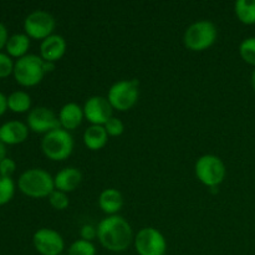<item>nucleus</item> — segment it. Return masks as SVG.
<instances>
[{"instance_id":"nucleus-1","label":"nucleus","mask_w":255,"mask_h":255,"mask_svg":"<svg viewBox=\"0 0 255 255\" xmlns=\"http://www.w3.org/2000/svg\"><path fill=\"white\" fill-rule=\"evenodd\" d=\"M97 239L105 249L114 253L125 252L133 241L128 222L121 216H109L97 226Z\"/></svg>"},{"instance_id":"nucleus-2","label":"nucleus","mask_w":255,"mask_h":255,"mask_svg":"<svg viewBox=\"0 0 255 255\" xmlns=\"http://www.w3.org/2000/svg\"><path fill=\"white\" fill-rule=\"evenodd\" d=\"M20 192L31 198H45L55 191L54 178L42 168H31L25 171L17 181Z\"/></svg>"},{"instance_id":"nucleus-3","label":"nucleus","mask_w":255,"mask_h":255,"mask_svg":"<svg viewBox=\"0 0 255 255\" xmlns=\"http://www.w3.org/2000/svg\"><path fill=\"white\" fill-rule=\"evenodd\" d=\"M218 30L208 20H199L187 27L183 36L184 46L191 51H204L216 42Z\"/></svg>"},{"instance_id":"nucleus-4","label":"nucleus","mask_w":255,"mask_h":255,"mask_svg":"<svg viewBox=\"0 0 255 255\" xmlns=\"http://www.w3.org/2000/svg\"><path fill=\"white\" fill-rule=\"evenodd\" d=\"M41 149L51 161H64L69 158L74 151V138L66 129H54L44 136Z\"/></svg>"},{"instance_id":"nucleus-5","label":"nucleus","mask_w":255,"mask_h":255,"mask_svg":"<svg viewBox=\"0 0 255 255\" xmlns=\"http://www.w3.org/2000/svg\"><path fill=\"white\" fill-rule=\"evenodd\" d=\"M197 178L204 186L216 188L226 178V164L218 156L214 154H204L199 157L194 166Z\"/></svg>"},{"instance_id":"nucleus-6","label":"nucleus","mask_w":255,"mask_h":255,"mask_svg":"<svg viewBox=\"0 0 255 255\" xmlns=\"http://www.w3.org/2000/svg\"><path fill=\"white\" fill-rule=\"evenodd\" d=\"M44 60L37 55H25L21 59H17L14 65V77L19 85L24 87L36 86L44 79Z\"/></svg>"},{"instance_id":"nucleus-7","label":"nucleus","mask_w":255,"mask_h":255,"mask_svg":"<svg viewBox=\"0 0 255 255\" xmlns=\"http://www.w3.org/2000/svg\"><path fill=\"white\" fill-rule=\"evenodd\" d=\"M138 81L137 80H122L112 85L107 94V100L112 109L117 111H128L138 100Z\"/></svg>"},{"instance_id":"nucleus-8","label":"nucleus","mask_w":255,"mask_h":255,"mask_svg":"<svg viewBox=\"0 0 255 255\" xmlns=\"http://www.w3.org/2000/svg\"><path fill=\"white\" fill-rule=\"evenodd\" d=\"M134 248L138 255H164L167 242L163 234L156 228H142L134 237Z\"/></svg>"},{"instance_id":"nucleus-9","label":"nucleus","mask_w":255,"mask_h":255,"mask_svg":"<svg viewBox=\"0 0 255 255\" xmlns=\"http://www.w3.org/2000/svg\"><path fill=\"white\" fill-rule=\"evenodd\" d=\"M54 16L45 10H35L30 12L24 21L25 34L36 40H45L52 35L55 29Z\"/></svg>"},{"instance_id":"nucleus-10","label":"nucleus","mask_w":255,"mask_h":255,"mask_svg":"<svg viewBox=\"0 0 255 255\" xmlns=\"http://www.w3.org/2000/svg\"><path fill=\"white\" fill-rule=\"evenodd\" d=\"M27 127L35 133H49L54 129L61 128L59 117L49 107L39 106L32 109L27 115Z\"/></svg>"},{"instance_id":"nucleus-11","label":"nucleus","mask_w":255,"mask_h":255,"mask_svg":"<svg viewBox=\"0 0 255 255\" xmlns=\"http://www.w3.org/2000/svg\"><path fill=\"white\" fill-rule=\"evenodd\" d=\"M32 243L37 253L41 255H61L65 248L61 234L50 228H41L35 232Z\"/></svg>"},{"instance_id":"nucleus-12","label":"nucleus","mask_w":255,"mask_h":255,"mask_svg":"<svg viewBox=\"0 0 255 255\" xmlns=\"http://www.w3.org/2000/svg\"><path fill=\"white\" fill-rule=\"evenodd\" d=\"M111 104L109 102L107 97L102 96H92L85 102L84 115L85 119L91 125H97V126H105L112 116Z\"/></svg>"},{"instance_id":"nucleus-13","label":"nucleus","mask_w":255,"mask_h":255,"mask_svg":"<svg viewBox=\"0 0 255 255\" xmlns=\"http://www.w3.org/2000/svg\"><path fill=\"white\" fill-rule=\"evenodd\" d=\"M66 52V41L61 35H50L40 45V57L44 61L56 62Z\"/></svg>"},{"instance_id":"nucleus-14","label":"nucleus","mask_w":255,"mask_h":255,"mask_svg":"<svg viewBox=\"0 0 255 255\" xmlns=\"http://www.w3.org/2000/svg\"><path fill=\"white\" fill-rule=\"evenodd\" d=\"M27 136L29 127L20 121H9L0 126V141L4 144L22 143Z\"/></svg>"},{"instance_id":"nucleus-15","label":"nucleus","mask_w":255,"mask_h":255,"mask_svg":"<svg viewBox=\"0 0 255 255\" xmlns=\"http://www.w3.org/2000/svg\"><path fill=\"white\" fill-rule=\"evenodd\" d=\"M81 181L82 173L79 169L75 167H66L57 172L56 176L54 177L55 189L64 192V193H70L80 186Z\"/></svg>"},{"instance_id":"nucleus-16","label":"nucleus","mask_w":255,"mask_h":255,"mask_svg":"<svg viewBox=\"0 0 255 255\" xmlns=\"http://www.w3.org/2000/svg\"><path fill=\"white\" fill-rule=\"evenodd\" d=\"M84 117V109L75 102H69V104L64 105L59 112V121L61 128L66 129V131L76 129L82 124Z\"/></svg>"},{"instance_id":"nucleus-17","label":"nucleus","mask_w":255,"mask_h":255,"mask_svg":"<svg viewBox=\"0 0 255 255\" xmlns=\"http://www.w3.org/2000/svg\"><path fill=\"white\" fill-rule=\"evenodd\" d=\"M99 206L107 216H116L124 206V197L115 188L104 189L99 197Z\"/></svg>"},{"instance_id":"nucleus-18","label":"nucleus","mask_w":255,"mask_h":255,"mask_svg":"<svg viewBox=\"0 0 255 255\" xmlns=\"http://www.w3.org/2000/svg\"><path fill=\"white\" fill-rule=\"evenodd\" d=\"M109 141V134L104 126L91 125L84 133V143L91 151H99L104 148Z\"/></svg>"},{"instance_id":"nucleus-19","label":"nucleus","mask_w":255,"mask_h":255,"mask_svg":"<svg viewBox=\"0 0 255 255\" xmlns=\"http://www.w3.org/2000/svg\"><path fill=\"white\" fill-rule=\"evenodd\" d=\"M6 51L10 56L21 59L27 55L30 47V37L26 34H15L9 37L6 42Z\"/></svg>"},{"instance_id":"nucleus-20","label":"nucleus","mask_w":255,"mask_h":255,"mask_svg":"<svg viewBox=\"0 0 255 255\" xmlns=\"http://www.w3.org/2000/svg\"><path fill=\"white\" fill-rule=\"evenodd\" d=\"M234 11L243 24H255V0H238L234 5Z\"/></svg>"},{"instance_id":"nucleus-21","label":"nucleus","mask_w":255,"mask_h":255,"mask_svg":"<svg viewBox=\"0 0 255 255\" xmlns=\"http://www.w3.org/2000/svg\"><path fill=\"white\" fill-rule=\"evenodd\" d=\"M31 107V99L25 91H15L7 97V109L15 114H24Z\"/></svg>"},{"instance_id":"nucleus-22","label":"nucleus","mask_w":255,"mask_h":255,"mask_svg":"<svg viewBox=\"0 0 255 255\" xmlns=\"http://www.w3.org/2000/svg\"><path fill=\"white\" fill-rule=\"evenodd\" d=\"M239 54L247 64L255 66V36L247 37L239 46Z\"/></svg>"},{"instance_id":"nucleus-23","label":"nucleus","mask_w":255,"mask_h":255,"mask_svg":"<svg viewBox=\"0 0 255 255\" xmlns=\"http://www.w3.org/2000/svg\"><path fill=\"white\" fill-rule=\"evenodd\" d=\"M15 193V184L9 177L0 176V206L9 203Z\"/></svg>"},{"instance_id":"nucleus-24","label":"nucleus","mask_w":255,"mask_h":255,"mask_svg":"<svg viewBox=\"0 0 255 255\" xmlns=\"http://www.w3.org/2000/svg\"><path fill=\"white\" fill-rule=\"evenodd\" d=\"M69 255H96V247L92 242L79 239L70 246Z\"/></svg>"},{"instance_id":"nucleus-25","label":"nucleus","mask_w":255,"mask_h":255,"mask_svg":"<svg viewBox=\"0 0 255 255\" xmlns=\"http://www.w3.org/2000/svg\"><path fill=\"white\" fill-rule=\"evenodd\" d=\"M49 202L50 204H51L52 208H55L56 211H65L70 204L67 193H64V192L61 191H57V189H55V191L50 194Z\"/></svg>"},{"instance_id":"nucleus-26","label":"nucleus","mask_w":255,"mask_h":255,"mask_svg":"<svg viewBox=\"0 0 255 255\" xmlns=\"http://www.w3.org/2000/svg\"><path fill=\"white\" fill-rule=\"evenodd\" d=\"M104 127L105 129H106L107 134L112 137L121 136L125 131L124 122H122L120 119H117V117H111V119L105 124Z\"/></svg>"},{"instance_id":"nucleus-27","label":"nucleus","mask_w":255,"mask_h":255,"mask_svg":"<svg viewBox=\"0 0 255 255\" xmlns=\"http://www.w3.org/2000/svg\"><path fill=\"white\" fill-rule=\"evenodd\" d=\"M14 62L9 55L0 52V79L7 77L14 72Z\"/></svg>"},{"instance_id":"nucleus-28","label":"nucleus","mask_w":255,"mask_h":255,"mask_svg":"<svg viewBox=\"0 0 255 255\" xmlns=\"http://www.w3.org/2000/svg\"><path fill=\"white\" fill-rule=\"evenodd\" d=\"M15 169H16V164L12 161L11 158H5L4 161L0 163V176L2 177H9L11 178V176L14 174Z\"/></svg>"},{"instance_id":"nucleus-29","label":"nucleus","mask_w":255,"mask_h":255,"mask_svg":"<svg viewBox=\"0 0 255 255\" xmlns=\"http://www.w3.org/2000/svg\"><path fill=\"white\" fill-rule=\"evenodd\" d=\"M80 236L84 241L92 242L95 238H97V227L91 226V224H85V226L81 227Z\"/></svg>"},{"instance_id":"nucleus-30","label":"nucleus","mask_w":255,"mask_h":255,"mask_svg":"<svg viewBox=\"0 0 255 255\" xmlns=\"http://www.w3.org/2000/svg\"><path fill=\"white\" fill-rule=\"evenodd\" d=\"M7 40H9V37H7L6 27H5L4 24L0 22V50H1L4 46H6Z\"/></svg>"},{"instance_id":"nucleus-31","label":"nucleus","mask_w":255,"mask_h":255,"mask_svg":"<svg viewBox=\"0 0 255 255\" xmlns=\"http://www.w3.org/2000/svg\"><path fill=\"white\" fill-rule=\"evenodd\" d=\"M7 110V97L2 92H0V116L5 114Z\"/></svg>"},{"instance_id":"nucleus-32","label":"nucleus","mask_w":255,"mask_h":255,"mask_svg":"<svg viewBox=\"0 0 255 255\" xmlns=\"http://www.w3.org/2000/svg\"><path fill=\"white\" fill-rule=\"evenodd\" d=\"M42 69H44L45 74H47V72H52L55 70V62L44 61V64H42Z\"/></svg>"},{"instance_id":"nucleus-33","label":"nucleus","mask_w":255,"mask_h":255,"mask_svg":"<svg viewBox=\"0 0 255 255\" xmlns=\"http://www.w3.org/2000/svg\"><path fill=\"white\" fill-rule=\"evenodd\" d=\"M5 158H6V148H5V144L0 141V163H1Z\"/></svg>"},{"instance_id":"nucleus-34","label":"nucleus","mask_w":255,"mask_h":255,"mask_svg":"<svg viewBox=\"0 0 255 255\" xmlns=\"http://www.w3.org/2000/svg\"><path fill=\"white\" fill-rule=\"evenodd\" d=\"M252 85H253V89L255 91V70L253 71V74H252Z\"/></svg>"}]
</instances>
